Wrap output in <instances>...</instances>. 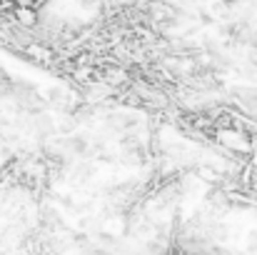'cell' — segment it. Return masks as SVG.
<instances>
[{"label":"cell","instance_id":"1","mask_svg":"<svg viewBox=\"0 0 257 255\" xmlns=\"http://www.w3.org/2000/svg\"><path fill=\"white\" fill-rule=\"evenodd\" d=\"M217 138L222 140V145H227V148H232V150H237V153H242V150L250 148L247 140H245V135H242L240 130H235V128H225V130H220Z\"/></svg>","mask_w":257,"mask_h":255},{"label":"cell","instance_id":"2","mask_svg":"<svg viewBox=\"0 0 257 255\" xmlns=\"http://www.w3.org/2000/svg\"><path fill=\"white\" fill-rule=\"evenodd\" d=\"M18 18H20L25 25H33V23H35V13H33V10H28V8L18 10Z\"/></svg>","mask_w":257,"mask_h":255}]
</instances>
